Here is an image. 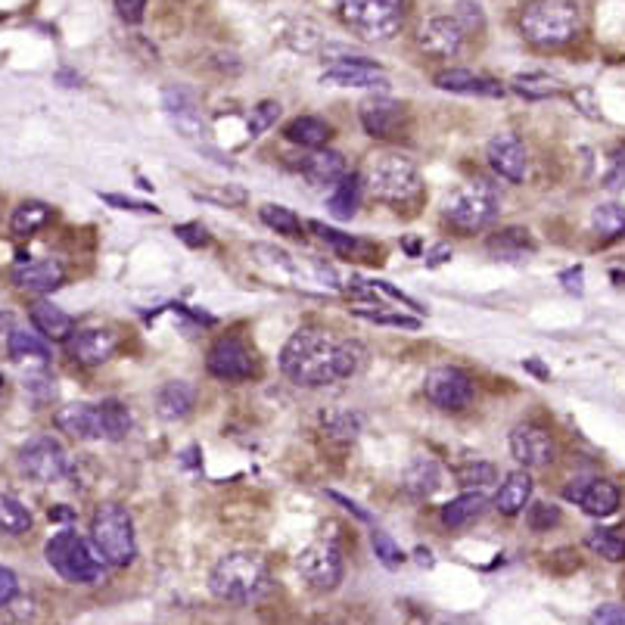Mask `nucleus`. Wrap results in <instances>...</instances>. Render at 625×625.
Here are the masks:
<instances>
[{
  "label": "nucleus",
  "mask_w": 625,
  "mask_h": 625,
  "mask_svg": "<svg viewBox=\"0 0 625 625\" xmlns=\"http://www.w3.org/2000/svg\"><path fill=\"white\" fill-rule=\"evenodd\" d=\"M355 315L371 321V324H386V327H402V330H420V318L402 315V311H371V308H355Z\"/></svg>",
  "instance_id": "44"
},
{
  "label": "nucleus",
  "mask_w": 625,
  "mask_h": 625,
  "mask_svg": "<svg viewBox=\"0 0 625 625\" xmlns=\"http://www.w3.org/2000/svg\"><path fill=\"white\" fill-rule=\"evenodd\" d=\"M371 545H374V554H377V560L386 566V570H402V563H405V551L392 542V535H389V532L374 529V532H371Z\"/></svg>",
  "instance_id": "42"
},
{
  "label": "nucleus",
  "mask_w": 625,
  "mask_h": 625,
  "mask_svg": "<svg viewBox=\"0 0 625 625\" xmlns=\"http://www.w3.org/2000/svg\"><path fill=\"white\" fill-rule=\"evenodd\" d=\"M16 591H19V579H16V573H13V570H7V566H0V610L13 604Z\"/></svg>",
  "instance_id": "51"
},
{
  "label": "nucleus",
  "mask_w": 625,
  "mask_h": 625,
  "mask_svg": "<svg viewBox=\"0 0 625 625\" xmlns=\"http://www.w3.org/2000/svg\"><path fill=\"white\" fill-rule=\"evenodd\" d=\"M501 212V193L489 181H473L454 190L445 203V218L451 227H458L464 234H476L482 227H489Z\"/></svg>",
  "instance_id": "6"
},
{
  "label": "nucleus",
  "mask_w": 625,
  "mask_h": 625,
  "mask_svg": "<svg viewBox=\"0 0 625 625\" xmlns=\"http://www.w3.org/2000/svg\"><path fill=\"white\" fill-rule=\"evenodd\" d=\"M560 523V507L554 504H526V526L532 532H551Z\"/></svg>",
  "instance_id": "45"
},
{
  "label": "nucleus",
  "mask_w": 625,
  "mask_h": 625,
  "mask_svg": "<svg viewBox=\"0 0 625 625\" xmlns=\"http://www.w3.org/2000/svg\"><path fill=\"white\" fill-rule=\"evenodd\" d=\"M100 420H103V439L122 442L131 433V411L119 399L100 402Z\"/></svg>",
  "instance_id": "35"
},
{
  "label": "nucleus",
  "mask_w": 625,
  "mask_h": 625,
  "mask_svg": "<svg viewBox=\"0 0 625 625\" xmlns=\"http://www.w3.org/2000/svg\"><path fill=\"white\" fill-rule=\"evenodd\" d=\"M439 482H442V473H439V464L430 461V458H414L408 464V470L402 473V489L423 501V498H430L436 489H439Z\"/></svg>",
  "instance_id": "25"
},
{
  "label": "nucleus",
  "mask_w": 625,
  "mask_h": 625,
  "mask_svg": "<svg viewBox=\"0 0 625 625\" xmlns=\"http://www.w3.org/2000/svg\"><path fill=\"white\" fill-rule=\"evenodd\" d=\"M299 172L311 187H336L349 175V168H346L343 153H333V150L321 147V150H311L308 156H302Z\"/></svg>",
  "instance_id": "20"
},
{
  "label": "nucleus",
  "mask_w": 625,
  "mask_h": 625,
  "mask_svg": "<svg viewBox=\"0 0 625 625\" xmlns=\"http://www.w3.org/2000/svg\"><path fill=\"white\" fill-rule=\"evenodd\" d=\"M579 504L588 517H613L619 510V489L607 479H591Z\"/></svg>",
  "instance_id": "29"
},
{
  "label": "nucleus",
  "mask_w": 625,
  "mask_h": 625,
  "mask_svg": "<svg viewBox=\"0 0 625 625\" xmlns=\"http://www.w3.org/2000/svg\"><path fill=\"white\" fill-rule=\"evenodd\" d=\"M162 103H165V112L175 119V125L187 134V137H196L203 128V119H200V106H196V97L184 88H168L162 94Z\"/></svg>",
  "instance_id": "24"
},
{
  "label": "nucleus",
  "mask_w": 625,
  "mask_h": 625,
  "mask_svg": "<svg viewBox=\"0 0 625 625\" xmlns=\"http://www.w3.org/2000/svg\"><path fill=\"white\" fill-rule=\"evenodd\" d=\"M19 467L28 479L41 482V486H53L69 473L66 448L53 436H35L19 448Z\"/></svg>",
  "instance_id": "9"
},
{
  "label": "nucleus",
  "mask_w": 625,
  "mask_h": 625,
  "mask_svg": "<svg viewBox=\"0 0 625 625\" xmlns=\"http://www.w3.org/2000/svg\"><path fill=\"white\" fill-rule=\"evenodd\" d=\"M588 548L598 557L610 560V563H622L625 560V538L616 535L613 529H594L588 535Z\"/></svg>",
  "instance_id": "40"
},
{
  "label": "nucleus",
  "mask_w": 625,
  "mask_h": 625,
  "mask_svg": "<svg viewBox=\"0 0 625 625\" xmlns=\"http://www.w3.org/2000/svg\"><path fill=\"white\" fill-rule=\"evenodd\" d=\"M343 22L367 41H386L405 22V0H343Z\"/></svg>",
  "instance_id": "7"
},
{
  "label": "nucleus",
  "mask_w": 625,
  "mask_h": 625,
  "mask_svg": "<svg viewBox=\"0 0 625 625\" xmlns=\"http://www.w3.org/2000/svg\"><path fill=\"white\" fill-rule=\"evenodd\" d=\"M591 227H594V234L604 237V240L625 234V206H619V203L598 206L591 215Z\"/></svg>",
  "instance_id": "37"
},
{
  "label": "nucleus",
  "mask_w": 625,
  "mask_h": 625,
  "mask_svg": "<svg viewBox=\"0 0 625 625\" xmlns=\"http://www.w3.org/2000/svg\"><path fill=\"white\" fill-rule=\"evenodd\" d=\"M209 588L224 604L249 607V604H259L271 591V570L259 554L234 551L215 563V570L209 576Z\"/></svg>",
  "instance_id": "2"
},
{
  "label": "nucleus",
  "mask_w": 625,
  "mask_h": 625,
  "mask_svg": "<svg viewBox=\"0 0 625 625\" xmlns=\"http://www.w3.org/2000/svg\"><path fill=\"white\" fill-rule=\"evenodd\" d=\"M50 206L47 203H38V200H28L22 206H16L13 218H10V231L16 237H32L35 231H41V227L50 221Z\"/></svg>",
  "instance_id": "33"
},
{
  "label": "nucleus",
  "mask_w": 625,
  "mask_h": 625,
  "mask_svg": "<svg viewBox=\"0 0 625 625\" xmlns=\"http://www.w3.org/2000/svg\"><path fill=\"white\" fill-rule=\"evenodd\" d=\"M510 88L526 100H548V97L560 94V84L548 75H517L514 81H510Z\"/></svg>",
  "instance_id": "38"
},
{
  "label": "nucleus",
  "mask_w": 625,
  "mask_h": 625,
  "mask_svg": "<svg viewBox=\"0 0 625 625\" xmlns=\"http://www.w3.org/2000/svg\"><path fill=\"white\" fill-rule=\"evenodd\" d=\"M529 498H532V476L526 470H514L501 482V489L495 495V510L504 517H517L520 510H526Z\"/></svg>",
  "instance_id": "23"
},
{
  "label": "nucleus",
  "mask_w": 625,
  "mask_h": 625,
  "mask_svg": "<svg viewBox=\"0 0 625 625\" xmlns=\"http://www.w3.org/2000/svg\"><path fill=\"white\" fill-rule=\"evenodd\" d=\"M324 84H336V88H386L389 78L386 72L371 63L367 56H358V60H336L333 66L324 69L321 75Z\"/></svg>",
  "instance_id": "17"
},
{
  "label": "nucleus",
  "mask_w": 625,
  "mask_h": 625,
  "mask_svg": "<svg viewBox=\"0 0 625 625\" xmlns=\"http://www.w3.org/2000/svg\"><path fill=\"white\" fill-rule=\"evenodd\" d=\"M560 280H563V287L570 290V293H576V296L582 293V268H576V271H566Z\"/></svg>",
  "instance_id": "57"
},
{
  "label": "nucleus",
  "mask_w": 625,
  "mask_h": 625,
  "mask_svg": "<svg viewBox=\"0 0 625 625\" xmlns=\"http://www.w3.org/2000/svg\"><path fill=\"white\" fill-rule=\"evenodd\" d=\"M436 88L451 94H467V97H504V84L486 75H476L470 69H445L436 75Z\"/></svg>",
  "instance_id": "22"
},
{
  "label": "nucleus",
  "mask_w": 625,
  "mask_h": 625,
  "mask_svg": "<svg viewBox=\"0 0 625 625\" xmlns=\"http://www.w3.org/2000/svg\"><path fill=\"white\" fill-rule=\"evenodd\" d=\"M262 221L271 227L274 234H283V237H293V240H299V237H305L302 234V221L287 209V206H262Z\"/></svg>",
  "instance_id": "39"
},
{
  "label": "nucleus",
  "mask_w": 625,
  "mask_h": 625,
  "mask_svg": "<svg viewBox=\"0 0 625 625\" xmlns=\"http://www.w3.org/2000/svg\"><path fill=\"white\" fill-rule=\"evenodd\" d=\"M445 259H451V246H436L433 252H426V265H442Z\"/></svg>",
  "instance_id": "58"
},
{
  "label": "nucleus",
  "mask_w": 625,
  "mask_h": 625,
  "mask_svg": "<svg viewBox=\"0 0 625 625\" xmlns=\"http://www.w3.org/2000/svg\"><path fill=\"white\" fill-rule=\"evenodd\" d=\"M100 200L112 209H122V212H144V215H159L156 206L150 203H140V200H131V196H119V193H100Z\"/></svg>",
  "instance_id": "49"
},
{
  "label": "nucleus",
  "mask_w": 625,
  "mask_h": 625,
  "mask_svg": "<svg viewBox=\"0 0 625 625\" xmlns=\"http://www.w3.org/2000/svg\"><path fill=\"white\" fill-rule=\"evenodd\" d=\"M7 349H10V355L13 358H38V361H47L50 358V346H47V336L38 330V333H32V330H13L10 336H7Z\"/></svg>",
  "instance_id": "34"
},
{
  "label": "nucleus",
  "mask_w": 625,
  "mask_h": 625,
  "mask_svg": "<svg viewBox=\"0 0 625 625\" xmlns=\"http://www.w3.org/2000/svg\"><path fill=\"white\" fill-rule=\"evenodd\" d=\"M464 38H467V28L461 25L458 16H436L430 22H423L417 44L426 56H433V60H451V56L461 53Z\"/></svg>",
  "instance_id": "13"
},
{
  "label": "nucleus",
  "mask_w": 625,
  "mask_h": 625,
  "mask_svg": "<svg viewBox=\"0 0 625 625\" xmlns=\"http://www.w3.org/2000/svg\"><path fill=\"white\" fill-rule=\"evenodd\" d=\"M178 240H184L187 246H209V234L203 224H178L175 227Z\"/></svg>",
  "instance_id": "52"
},
{
  "label": "nucleus",
  "mask_w": 625,
  "mask_h": 625,
  "mask_svg": "<svg viewBox=\"0 0 625 625\" xmlns=\"http://www.w3.org/2000/svg\"><path fill=\"white\" fill-rule=\"evenodd\" d=\"M196 196H200V200H206V203L227 206V209H234V206H243V203H246V190L231 187V184H224V187H212V190H203V193H196Z\"/></svg>",
  "instance_id": "47"
},
{
  "label": "nucleus",
  "mask_w": 625,
  "mask_h": 625,
  "mask_svg": "<svg viewBox=\"0 0 625 625\" xmlns=\"http://www.w3.org/2000/svg\"><path fill=\"white\" fill-rule=\"evenodd\" d=\"M486 156H489V165L495 172L510 181V184H520L526 181V172H529V153L523 147V140L510 131H501L489 140L486 147Z\"/></svg>",
  "instance_id": "16"
},
{
  "label": "nucleus",
  "mask_w": 625,
  "mask_h": 625,
  "mask_svg": "<svg viewBox=\"0 0 625 625\" xmlns=\"http://www.w3.org/2000/svg\"><path fill=\"white\" fill-rule=\"evenodd\" d=\"M423 392L442 411H464L476 399V386L461 367H433L423 380Z\"/></svg>",
  "instance_id": "10"
},
{
  "label": "nucleus",
  "mask_w": 625,
  "mask_h": 625,
  "mask_svg": "<svg viewBox=\"0 0 625 625\" xmlns=\"http://www.w3.org/2000/svg\"><path fill=\"white\" fill-rule=\"evenodd\" d=\"M364 346L352 339H333L327 330H296L280 352V371L299 386H330L361 371Z\"/></svg>",
  "instance_id": "1"
},
{
  "label": "nucleus",
  "mask_w": 625,
  "mask_h": 625,
  "mask_svg": "<svg viewBox=\"0 0 625 625\" xmlns=\"http://www.w3.org/2000/svg\"><path fill=\"white\" fill-rule=\"evenodd\" d=\"M10 280L25 293H53L56 287H63L66 268L56 259H28L10 271Z\"/></svg>",
  "instance_id": "18"
},
{
  "label": "nucleus",
  "mask_w": 625,
  "mask_h": 625,
  "mask_svg": "<svg viewBox=\"0 0 625 625\" xmlns=\"http://www.w3.org/2000/svg\"><path fill=\"white\" fill-rule=\"evenodd\" d=\"M324 423H327V430L336 433V436H355L358 433V417L352 411H330V414H324Z\"/></svg>",
  "instance_id": "48"
},
{
  "label": "nucleus",
  "mask_w": 625,
  "mask_h": 625,
  "mask_svg": "<svg viewBox=\"0 0 625 625\" xmlns=\"http://www.w3.org/2000/svg\"><path fill=\"white\" fill-rule=\"evenodd\" d=\"M116 10L125 22H140L144 19V10H147V0H116Z\"/></svg>",
  "instance_id": "53"
},
{
  "label": "nucleus",
  "mask_w": 625,
  "mask_h": 625,
  "mask_svg": "<svg viewBox=\"0 0 625 625\" xmlns=\"http://www.w3.org/2000/svg\"><path fill=\"white\" fill-rule=\"evenodd\" d=\"M604 187H607V190L625 187V147H619V150L613 153V159H610V172H607V178H604Z\"/></svg>",
  "instance_id": "50"
},
{
  "label": "nucleus",
  "mask_w": 625,
  "mask_h": 625,
  "mask_svg": "<svg viewBox=\"0 0 625 625\" xmlns=\"http://www.w3.org/2000/svg\"><path fill=\"white\" fill-rule=\"evenodd\" d=\"M535 243L529 237V231H523V227H504V231H498L492 240H489V252H495L498 259H523L526 252H532Z\"/></svg>",
  "instance_id": "31"
},
{
  "label": "nucleus",
  "mask_w": 625,
  "mask_h": 625,
  "mask_svg": "<svg viewBox=\"0 0 625 625\" xmlns=\"http://www.w3.org/2000/svg\"><path fill=\"white\" fill-rule=\"evenodd\" d=\"M361 125L364 131L377 137V140H395L402 137L405 125H408V109L399 103V100H389V97H371L361 103Z\"/></svg>",
  "instance_id": "14"
},
{
  "label": "nucleus",
  "mask_w": 625,
  "mask_h": 625,
  "mask_svg": "<svg viewBox=\"0 0 625 625\" xmlns=\"http://www.w3.org/2000/svg\"><path fill=\"white\" fill-rule=\"evenodd\" d=\"M277 119H280V103H274V100L259 103V106L252 109V116H249V134H252V137H259V134L268 131Z\"/></svg>",
  "instance_id": "46"
},
{
  "label": "nucleus",
  "mask_w": 625,
  "mask_h": 625,
  "mask_svg": "<svg viewBox=\"0 0 625 625\" xmlns=\"http://www.w3.org/2000/svg\"><path fill=\"white\" fill-rule=\"evenodd\" d=\"M53 426L63 430L75 439H103V420H100V405H66L53 414Z\"/></svg>",
  "instance_id": "21"
},
{
  "label": "nucleus",
  "mask_w": 625,
  "mask_h": 625,
  "mask_svg": "<svg viewBox=\"0 0 625 625\" xmlns=\"http://www.w3.org/2000/svg\"><path fill=\"white\" fill-rule=\"evenodd\" d=\"M358 200H361V175H346L339 181L330 193L327 200V209L336 215V218H352L358 212Z\"/></svg>",
  "instance_id": "32"
},
{
  "label": "nucleus",
  "mask_w": 625,
  "mask_h": 625,
  "mask_svg": "<svg viewBox=\"0 0 625 625\" xmlns=\"http://www.w3.org/2000/svg\"><path fill=\"white\" fill-rule=\"evenodd\" d=\"M206 367L218 380H249L255 371V355L249 352L243 339L221 336V339H215L209 355H206Z\"/></svg>",
  "instance_id": "12"
},
{
  "label": "nucleus",
  "mask_w": 625,
  "mask_h": 625,
  "mask_svg": "<svg viewBox=\"0 0 625 625\" xmlns=\"http://www.w3.org/2000/svg\"><path fill=\"white\" fill-rule=\"evenodd\" d=\"M287 140L296 147H305V150H321L330 144V137H333V128L318 119V116H299L287 125Z\"/></svg>",
  "instance_id": "28"
},
{
  "label": "nucleus",
  "mask_w": 625,
  "mask_h": 625,
  "mask_svg": "<svg viewBox=\"0 0 625 625\" xmlns=\"http://www.w3.org/2000/svg\"><path fill=\"white\" fill-rule=\"evenodd\" d=\"M486 504H489V498L482 492H464V495H458L442 507V526L445 529H464V526H470L473 520L482 517Z\"/></svg>",
  "instance_id": "27"
},
{
  "label": "nucleus",
  "mask_w": 625,
  "mask_h": 625,
  "mask_svg": "<svg viewBox=\"0 0 625 625\" xmlns=\"http://www.w3.org/2000/svg\"><path fill=\"white\" fill-rule=\"evenodd\" d=\"M510 454L526 467V470H538V467H548L557 454V445L551 439L548 430L535 423H520L514 426V433H510Z\"/></svg>",
  "instance_id": "15"
},
{
  "label": "nucleus",
  "mask_w": 625,
  "mask_h": 625,
  "mask_svg": "<svg viewBox=\"0 0 625 625\" xmlns=\"http://www.w3.org/2000/svg\"><path fill=\"white\" fill-rule=\"evenodd\" d=\"M0 529H4L7 535H22L32 529V514H28V507L4 492H0Z\"/></svg>",
  "instance_id": "36"
},
{
  "label": "nucleus",
  "mask_w": 625,
  "mask_h": 625,
  "mask_svg": "<svg viewBox=\"0 0 625 625\" xmlns=\"http://www.w3.org/2000/svg\"><path fill=\"white\" fill-rule=\"evenodd\" d=\"M594 622H604V625H625V607L622 604H604L594 610L591 616Z\"/></svg>",
  "instance_id": "54"
},
{
  "label": "nucleus",
  "mask_w": 625,
  "mask_h": 625,
  "mask_svg": "<svg viewBox=\"0 0 625 625\" xmlns=\"http://www.w3.org/2000/svg\"><path fill=\"white\" fill-rule=\"evenodd\" d=\"M520 32L529 44L557 50L582 32V16L573 0H529L520 13Z\"/></svg>",
  "instance_id": "4"
},
{
  "label": "nucleus",
  "mask_w": 625,
  "mask_h": 625,
  "mask_svg": "<svg viewBox=\"0 0 625 625\" xmlns=\"http://www.w3.org/2000/svg\"><path fill=\"white\" fill-rule=\"evenodd\" d=\"M44 554L53 570L72 585H97L106 579V554L97 548V542H88L78 532H56Z\"/></svg>",
  "instance_id": "5"
},
{
  "label": "nucleus",
  "mask_w": 625,
  "mask_h": 625,
  "mask_svg": "<svg viewBox=\"0 0 625 625\" xmlns=\"http://www.w3.org/2000/svg\"><path fill=\"white\" fill-rule=\"evenodd\" d=\"M308 231H315L324 243H330L336 252H346V255H358V252H371V246L355 240L352 234H343V231H333V227L321 224V221H308Z\"/></svg>",
  "instance_id": "41"
},
{
  "label": "nucleus",
  "mask_w": 625,
  "mask_h": 625,
  "mask_svg": "<svg viewBox=\"0 0 625 625\" xmlns=\"http://www.w3.org/2000/svg\"><path fill=\"white\" fill-rule=\"evenodd\" d=\"M330 498H333V501H339V504H343V507L349 510V514H355L358 520H364V523H371V514H367V510H361V507H358L355 501H349L346 495H339V492H330Z\"/></svg>",
  "instance_id": "56"
},
{
  "label": "nucleus",
  "mask_w": 625,
  "mask_h": 625,
  "mask_svg": "<svg viewBox=\"0 0 625 625\" xmlns=\"http://www.w3.org/2000/svg\"><path fill=\"white\" fill-rule=\"evenodd\" d=\"M116 349H119V336L112 330H103V327L78 330L69 336V355L78 364H88V367L109 361L112 355H116Z\"/></svg>",
  "instance_id": "19"
},
{
  "label": "nucleus",
  "mask_w": 625,
  "mask_h": 625,
  "mask_svg": "<svg viewBox=\"0 0 625 625\" xmlns=\"http://www.w3.org/2000/svg\"><path fill=\"white\" fill-rule=\"evenodd\" d=\"M361 187L386 206H411L420 200L423 181L417 165L402 153H380L371 156L361 172Z\"/></svg>",
  "instance_id": "3"
},
{
  "label": "nucleus",
  "mask_w": 625,
  "mask_h": 625,
  "mask_svg": "<svg viewBox=\"0 0 625 625\" xmlns=\"http://www.w3.org/2000/svg\"><path fill=\"white\" fill-rule=\"evenodd\" d=\"M570 482H573V486H566L563 495H566V501H576V504H579V498L585 495V489H588V482H591V479H588V476H576V479H570Z\"/></svg>",
  "instance_id": "55"
},
{
  "label": "nucleus",
  "mask_w": 625,
  "mask_h": 625,
  "mask_svg": "<svg viewBox=\"0 0 625 625\" xmlns=\"http://www.w3.org/2000/svg\"><path fill=\"white\" fill-rule=\"evenodd\" d=\"M193 402H196L193 386L184 380H172L156 392V408H159V417L165 420H184L193 411Z\"/></svg>",
  "instance_id": "26"
},
{
  "label": "nucleus",
  "mask_w": 625,
  "mask_h": 625,
  "mask_svg": "<svg viewBox=\"0 0 625 625\" xmlns=\"http://www.w3.org/2000/svg\"><path fill=\"white\" fill-rule=\"evenodd\" d=\"M91 535L97 548L106 554L109 563L128 566L137 557V542H134V523L131 514L119 504H100L97 514L91 520Z\"/></svg>",
  "instance_id": "8"
},
{
  "label": "nucleus",
  "mask_w": 625,
  "mask_h": 625,
  "mask_svg": "<svg viewBox=\"0 0 625 625\" xmlns=\"http://www.w3.org/2000/svg\"><path fill=\"white\" fill-rule=\"evenodd\" d=\"M495 476H498V470L486 461H470L458 470L461 486H467V489H486L495 482Z\"/></svg>",
  "instance_id": "43"
},
{
  "label": "nucleus",
  "mask_w": 625,
  "mask_h": 625,
  "mask_svg": "<svg viewBox=\"0 0 625 625\" xmlns=\"http://www.w3.org/2000/svg\"><path fill=\"white\" fill-rule=\"evenodd\" d=\"M32 324H35L47 339H69V336L75 333L72 315H66L63 308H56V305H50V302L32 305Z\"/></svg>",
  "instance_id": "30"
},
{
  "label": "nucleus",
  "mask_w": 625,
  "mask_h": 625,
  "mask_svg": "<svg viewBox=\"0 0 625 625\" xmlns=\"http://www.w3.org/2000/svg\"><path fill=\"white\" fill-rule=\"evenodd\" d=\"M296 570L315 591H333L343 582L346 566H343V554H339L333 542H315L296 557Z\"/></svg>",
  "instance_id": "11"
}]
</instances>
